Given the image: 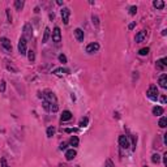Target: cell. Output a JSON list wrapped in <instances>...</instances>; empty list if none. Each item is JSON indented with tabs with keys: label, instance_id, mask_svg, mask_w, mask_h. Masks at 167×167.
Here are the masks:
<instances>
[{
	"label": "cell",
	"instance_id": "16",
	"mask_svg": "<svg viewBox=\"0 0 167 167\" xmlns=\"http://www.w3.org/2000/svg\"><path fill=\"white\" fill-rule=\"evenodd\" d=\"M52 73L55 74V76H63V74H67V73H69V71L67 69V68H56Z\"/></svg>",
	"mask_w": 167,
	"mask_h": 167
},
{
	"label": "cell",
	"instance_id": "20",
	"mask_svg": "<svg viewBox=\"0 0 167 167\" xmlns=\"http://www.w3.org/2000/svg\"><path fill=\"white\" fill-rule=\"evenodd\" d=\"M78 144H80V140H78L77 136H72L71 140H69V145L73 146V148H76V146H78Z\"/></svg>",
	"mask_w": 167,
	"mask_h": 167
},
{
	"label": "cell",
	"instance_id": "10",
	"mask_svg": "<svg viewBox=\"0 0 167 167\" xmlns=\"http://www.w3.org/2000/svg\"><path fill=\"white\" fill-rule=\"evenodd\" d=\"M155 67L158 71H165L167 67V58H162V59H159V60H157Z\"/></svg>",
	"mask_w": 167,
	"mask_h": 167
},
{
	"label": "cell",
	"instance_id": "35",
	"mask_svg": "<svg viewBox=\"0 0 167 167\" xmlns=\"http://www.w3.org/2000/svg\"><path fill=\"white\" fill-rule=\"evenodd\" d=\"M60 150H67V144H65V142L60 144Z\"/></svg>",
	"mask_w": 167,
	"mask_h": 167
},
{
	"label": "cell",
	"instance_id": "8",
	"mask_svg": "<svg viewBox=\"0 0 167 167\" xmlns=\"http://www.w3.org/2000/svg\"><path fill=\"white\" fill-rule=\"evenodd\" d=\"M98 50H99V43H97V42H93V43H89L86 46L88 54H94V52H97Z\"/></svg>",
	"mask_w": 167,
	"mask_h": 167
},
{
	"label": "cell",
	"instance_id": "5",
	"mask_svg": "<svg viewBox=\"0 0 167 167\" xmlns=\"http://www.w3.org/2000/svg\"><path fill=\"white\" fill-rule=\"evenodd\" d=\"M31 35H33L31 25H30V24H25V26H24V33H22V37H24L26 41H30V39H31Z\"/></svg>",
	"mask_w": 167,
	"mask_h": 167
},
{
	"label": "cell",
	"instance_id": "3",
	"mask_svg": "<svg viewBox=\"0 0 167 167\" xmlns=\"http://www.w3.org/2000/svg\"><path fill=\"white\" fill-rule=\"evenodd\" d=\"M18 52H20V55H26L28 54V41L24 38V37H21L20 38V41H18Z\"/></svg>",
	"mask_w": 167,
	"mask_h": 167
},
{
	"label": "cell",
	"instance_id": "21",
	"mask_svg": "<svg viewBox=\"0 0 167 167\" xmlns=\"http://www.w3.org/2000/svg\"><path fill=\"white\" fill-rule=\"evenodd\" d=\"M24 4H25V3L22 1V0H16V1H15V8L17 9V11H21V9L24 8Z\"/></svg>",
	"mask_w": 167,
	"mask_h": 167
},
{
	"label": "cell",
	"instance_id": "12",
	"mask_svg": "<svg viewBox=\"0 0 167 167\" xmlns=\"http://www.w3.org/2000/svg\"><path fill=\"white\" fill-rule=\"evenodd\" d=\"M145 38H146V30H141V31H139V34L136 35L135 41H136V43H141V42L145 41Z\"/></svg>",
	"mask_w": 167,
	"mask_h": 167
},
{
	"label": "cell",
	"instance_id": "26",
	"mask_svg": "<svg viewBox=\"0 0 167 167\" xmlns=\"http://www.w3.org/2000/svg\"><path fill=\"white\" fill-rule=\"evenodd\" d=\"M46 133H47V137H52L55 135V128L54 127H48L47 131H46Z\"/></svg>",
	"mask_w": 167,
	"mask_h": 167
},
{
	"label": "cell",
	"instance_id": "1",
	"mask_svg": "<svg viewBox=\"0 0 167 167\" xmlns=\"http://www.w3.org/2000/svg\"><path fill=\"white\" fill-rule=\"evenodd\" d=\"M42 97H43V101L48 102L51 106H56V104H58V98H56V96H55V94L52 93V91H50V90H46Z\"/></svg>",
	"mask_w": 167,
	"mask_h": 167
},
{
	"label": "cell",
	"instance_id": "23",
	"mask_svg": "<svg viewBox=\"0 0 167 167\" xmlns=\"http://www.w3.org/2000/svg\"><path fill=\"white\" fill-rule=\"evenodd\" d=\"M7 63V68H8L9 71H12V72H15V73H17L18 72V69H17V67H15V65H13L11 61H5Z\"/></svg>",
	"mask_w": 167,
	"mask_h": 167
},
{
	"label": "cell",
	"instance_id": "30",
	"mask_svg": "<svg viewBox=\"0 0 167 167\" xmlns=\"http://www.w3.org/2000/svg\"><path fill=\"white\" fill-rule=\"evenodd\" d=\"M5 86H7V84H5V81L3 80L1 82H0V93H4V91H5Z\"/></svg>",
	"mask_w": 167,
	"mask_h": 167
},
{
	"label": "cell",
	"instance_id": "19",
	"mask_svg": "<svg viewBox=\"0 0 167 167\" xmlns=\"http://www.w3.org/2000/svg\"><path fill=\"white\" fill-rule=\"evenodd\" d=\"M153 7L157 9H163L165 8V1H162V0H154L153 1Z\"/></svg>",
	"mask_w": 167,
	"mask_h": 167
},
{
	"label": "cell",
	"instance_id": "15",
	"mask_svg": "<svg viewBox=\"0 0 167 167\" xmlns=\"http://www.w3.org/2000/svg\"><path fill=\"white\" fill-rule=\"evenodd\" d=\"M60 119H61V122H68V120H71L72 119V112H71V111H68V110L63 111Z\"/></svg>",
	"mask_w": 167,
	"mask_h": 167
},
{
	"label": "cell",
	"instance_id": "6",
	"mask_svg": "<svg viewBox=\"0 0 167 167\" xmlns=\"http://www.w3.org/2000/svg\"><path fill=\"white\" fill-rule=\"evenodd\" d=\"M52 41L55 42L56 44H59L61 42V31H60V28H54L52 30Z\"/></svg>",
	"mask_w": 167,
	"mask_h": 167
},
{
	"label": "cell",
	"instance_id": "2",
	"mask_svg": "<svg viewBox=\"0 0 167 167\" xmlns=\"http://www.w3.org/2000/svg\"><path fill=\"white\" fill-rule=\"evenodd\" d=\"M158 94H159L158 93V88H157L155 85H152V86L148 89V91H146V96H148V98H149V99H152V101H154V102L158 99V97H159Z\"/></svg>",
	"mask_w": 167,
	"mask_h": 167
},
{
	"label": "cell",
	"instance_id": "31",
	"mask_svg": "<svg viewBox=\"0 0 167 167\" xmlns=\"http://www.w3.org/2000/svg\"><path fill=\"white\" fill-rule=\"evenodd\" d=\"M77 128H67V129H64V132H67V133H74V132H77Z\"/></svg>",
	"mask_w": 167,
	"mask_h": 167
},
{
	"label": "cell",
	"instance_id": "27",
	"mask_svg": "<svg viewBox=\"0 0 167 167\" xmlns=\"http://www.w3.org/2000/svg\"><path fill=\"white\" fill-rule=\"evenodd\" d=\"M148 54H149V48L148 47H144V48H141V50L139 51L140 56H145V55H148Z\"/></svg>",
	"mask_w": 167,
	"mask_h": 167
},
{
	"label": "cell",
	"instance_id": "28",
	"mask_svg": "<svg viewBox=\"0 0 167 167\" xmlns=\"http://www.w3.org/2000/svg\"><path fill=\"white\" fill-rule=\"evenodd\" d=\"M136 13H137V7H136V5H132V7L129 8V15H131V16H135Z\"/></svg>",
	"mask_w": 167,
	"mask_h": 167
},
{
	"label": "cell",
	"instance_id": "25",
	"mask_svg": "<svg viewBox=\"0 0 167 167\" xmlns=\"http://www.w3.org/2000/svg\"><path fill=\"white\" fill-rule=\"evenodd\" d=\"M152 162L153 163H159L161 162V155H159L158 153H157V154H153L152 155Z\"/></svg>",
	"mask_w": 167,
	"mask_h": 167
},
{
	"label": "cell",
	"instance_id": "18",
	"mask_svg": "<svg viewBox=\"0 0 167 167\" xmlns=\"http://www.w3.org/2000/svg\"><path fill=\"white\" fill-rule=\"evenodd\" d=\"M50 34H51L50 28H46L44 29V33H43V38H42V43H47L48 38H50Z\"/></svg>",
	"mask_w": 167,
	"mask_h": 167
},
{
	"label": "cell",
	"instance_id": "37",
	"mask_svg": "<svg viewBox=\"0 0 167 167\" xmlns=\"http://www.w3.org/2000/svg\"><path fill=\"white\" fill-rule=\"evenodd\" d=\"M1 166H3V167H8V165H7V161H5L4 158L1 159Z\"/></svg>",
	"mask_w": 167,
	"mask_h": 167
},
{
	"label": "cell",
	"instance_id": "39",
	"mask_svg": "<svg viewBox=\"0 0 167 167\" xmlns=\"http://www.w3.org/2000/svg\"><path fill=\"white\" fill-rule=\"evenodd\" d=\"M133 28H135V22H132V24H129V26H128V29H129V30H132Z\"/></svg>",
	"mask_w": 167,
	"mask_h": 167
},
{
	"label": "cell",
	"instance_id": "32",
	"mask_svg": "<svg viewBox=\"0 0 167 167\" xmlns=\"http://www.w3.org/2000/svg\"><path fill=\"white\" fill-rule=\"evenodd\" d=\"M88 122H89V120H88V117H85V119H82V120L80 122V127H86Z\"/></svg>",
	"mask_w": 167,
	"mask_h": 167
},
{
	"label": "cell",
	"instance_id": "29",
	"mask_svg": "<svg viewBox=\"0 0 167 167\" xmlns=\"http://www.w3.org/2000/svg\"><path fill=\"white\" fill-rule=\"evenodd\" d=\"M59 61H60V63H63V64H65V63H67V56H65L64 54H60V55H59Z\"/></svg>",
	"mask_w": 167,
	"mask_h": 167
},
{
	"label": "cell",
	"instance_id": "33",
	"mask_svg": "<svg viewBox=\"0 0 167 167\" xmlns=\"http://www.w3.org/2000/svg\"><path fill=\"white\" fill-rule=\"evenodd\" d=\"M91 18H93V24H96V26H98V25H99V20H98V17H97V16H93V17H91Z\"/></svg>",
	"mask_w": 167,
	"mask_h": 167
},
{
	"label": "cell",
	"instance_id": "14",
	"mask_svg": "<svg viewBox=\"0 0 167 167\" xmlns=\"http://www.w3.org/2000/svg\"><path fill=\"white\" fill-rule=\"evenodd\" d=\"M74 37H76V39H77L78 42H84L85 34H84L82 29H76V30H74Z\"/></svg>",
	"mask_w": 167,
	"mask_h": 167
},
{
	"label": "cell",
	"instance_id": "17",
	"mask_svg": "<svg viewBox=\"0 0 167 167\" xmlns=\"http://www.w3.org/2000/svg\"><path fill=\"white\" fill-rule=\"evenodd\" d=\"M163 107L161 106H155V107H153V115H155V116H161L163 115Z\"/></svg>",
	"mask_w": 167,
	"mask_h": 167
},
{
	"label": "cell",
	"instance_id": "38",
	"mask_svg": "<svg viewBox=\"0 0 167 167\" xmlns=\"http://www.w3.org/2000/svg\"><path fill=\"white\" fill-rule=\"evenodd\" d=\"M166 101H167V98H166L165 96L161 97V102H162V103H166Z\"/></svg>",
	"mask_w": 167,
	"mask_h": 167
},
{
	"label": "cell",
	"instance_id": "24",
	"mask_svg": "<svg viewBox=\"0 0 167 167\" xmlns=\"http://www.w3.org/2000/svg\"><path fill=\"white\" fill-rule=\"evenodd\" d=\"M158 125L161 127V128H166V125H167V117H161V120H159V123H158Z\"/></svg>",
	"mask_w": 167,
	"mask_h": 167
},
{
	"label": "cell",
	"instance_id": "34",
	"mask_svg": "<svg viewBox=\"0 0 167 167\" xmlns=\"http://www.w3.org/2000/svg\"><path fill=\"white\" fill-rule=\"evenodd\" d=\"M7 18H8V22H12V16L9 13V9H7Z\"/></svg>",
	"mask_w": 167,
	"mask_h": 167
},
{
	"label": "cell",
	"instance_id": "9",
	"mask_svg": "<svg viewBox=\"0 0 167 167\" xmlns=\"http://www.w3.org/2000/svg\"><path fill=\"white\" fill-rule=\"evenodd\" d=\"M119 145L122 149H128L129 148V140L127 136H119Z\"/></svg>",
	"mask_w": 167,
	"mask_h": 167
},
{
	"label": "cell",
	"instance_id": "36",
	"mask_svg": "<svg viewBox=\"0 0 167 167\" xmlns=\"http://www.w3.org/2000/svg\"><path fill=\"white\" fill-rule=\"evenodd\" d=\"M163 163H165V166H167V153L163 154Z\"/></svg>",
	"mask_w": 167,
	"mask_h": 167
},
{
	"label": "cell",
	"instance_id": "11",
	"mask_svg": "<svg viewBox=\"0 0 167 167\" xmlns=\"http://www.w3.org/2000/svg\"><path fill=\"white\" fill-rule=\"evenodd\" d=\"M76 155H77V153H76V150L74 149H67L65 150V159H67V161H72V159H74L76 158Z\"/></svg>",
	"mask_w": 167,
	"mask_h": 167
},
{
	"label": "cell",
	"instance_id": "7",
	"mask_svg": "<svg viewBox=\"0 0 167 167\" xmlns=\"http://www.w3.org/2000/svg\"><path fill=\"white\" fill-rule=\"evenodd\" d=\"M69 16H71V11L68 8H61V20L65 25L69 24Z\"/></svg>",
	"mask_w": 167,
	"mask_h": 167
},
{
	"label": "cell",
	"instance_id": "4",
	"mask_svg": "<svg viewBox=\"0 0 167 167\" xmlns=\"http://www.w3.org/2000/svg\"><path fill=\"white\" fill-rule=\"evenodd\" d=\"M0 44H1V48L4 50L5 54L12 52V43H11V41H9L8 38H5V37L0 38Z\"/></svg>",
	"mask_w": 167,
	"mask_h": 167
},
{
	"label": "cell",
	"instance_id": "22",
	"mask_svg": "<svg viewBox=\"0 0 167 167\" xmlns=\"http://www.w3.org/2000/svg\"><path fill=\"white\" fill-rule=\"evenodd\" d=\"M28 59H29V61H30V63H34V61H35V52L33 50L28 51Z\"/></svg>",
	"mask_w": 167,
	"mask_h": 167
},
{
	"label": "cell",
	"instance_id": "13",
	"mask_svg": "<svg viewBox=\"0 0 167 167\" xmlns=\"http://www.w3.org/2000/svg\"><path fill=\"white\" fill-rule=\"evenodd\" d=\"M158 84L162 89H166L167 88V74L166 73L161 74V77H159V80H158Z\"/></svg>",
	"mask_w": 167,
	"mask_h": 167
}]
</instances>
